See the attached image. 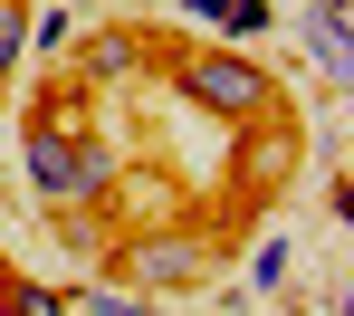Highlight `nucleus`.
Instances as JSON below:
<instances>
[{
    "label": "nucleus",
    "instance_id": "nucleus-1",
    "mask_svg": "<svg viewBox=\"0 0 354 316\" xmlns=\"http://www.w3.org/2000/svg\"><path fill=\"white\" fill-rule=\"evenodd\" d=\"M173 86L221 125H259L268 115V67L249 48H192V58H173Z\"/></svg>",
    "mask_w": 354,
    "mask_h": 316
},
{
    "label": "nucleus",
    "instance_id": "nucleus-2",
    "mask_svg": "<svg viewBox=\"0 0 354 316\" xmlns=\"http://www.w3.org/2000/svg\"><path fill=\"white\" fill-rule=\"evenodd\" d=\"M29 183H39V201H58V211H86V201H106V183H115V154L86 144V134H58L39 115V134H29Z\"/></svg>",
    "mask_w": 354,
    "mask_h": 316
},
{
    "label": "nucleus",
    "instance_id": "nucleus-3",
    "mask_svg": "<svg viewBox=\"0 0 354 316\" xmlns=\"http://www.w3.org/2000/svg\"><path fill=\"white\" fill-rule=\"evenodd\" d=\"M115 268H124V288H134V297H163V288L211 278V240H201V230H134Z\"/></svg>",
    "mask_w": 354,
    "mask_h": 316
},
{
    "label": "nucleus",
    "instance_id": "nucleus-4",
    "mask_svg": "<svg viewBox=\"0 0 354 316\" xmlns=\"http://www.w3.org/2000/svg\"><path fill=\"white\" fill-rule=\"evenodd\" d=\"M354 0H306V10H297V39H306V48H316V67H326V96H345L354 86Z\"/></svg>",
    "mask_w": 354,
    "mask_h": 316
},
{
    "label": "nucleus",
    "instance_id": "nucleus-5",
    "mask_svg": "<svg viewBox=\"0 0 354 316\" xmlns=\"http://www.w3.org/2000/svg\"><path fill=\"white\" fill-rule=\"evenodd\" d=\"M153 48L134 39V29H96L86 48H77V86H115V77H144Z\"/></svg>",
    "mask_w": 354,
    "mask_h": 316
},
{
    "label": "nucleus",
    "instance_id": "nucleus-6",
    "mask_svg": "<svg viewBox=\"0 0 354 316\" xmlns=\"http://www.w3.org/2000/svg\"><path fill=\"white\" fill-rule=\"evenodd\" d=\"M0 316H77V297L39 288V278H0Z\"/></svg>",
    "mask_w": 354,
    "mask_h": 316
},
{
    "label": "nucleus",
    "instance_id": "nucleus-7",
    "mask_svg": "<svg viewBox=\"0 0 354 316\" xmlns=\"http://www.w3.org/2000/svg\"><path fill=\"white\" fill-rule=\"evenodd\" d=\"M19 58H29V0H0V86L19 77Z\"/></svg>",
    "mask_w": 354,
    "mask_h": 316
},
{
    "label": "nucleus",
    "instance_id": "nucleus-8",
    "mask_svg": "<svg viewBox=\"0 0 354 316\" xmlns=\"http://www.w3.org/2000/svg\"><path fill=\"white\" fill-rule=\"evenodd\" d=\"M86 316H163V307H153V297H134V288H96Z\"/></svg>",
    "mask_w": 354,
    "mask_h": 316
},
{
    "label": "nucleus",
    "instance_id": "nucleus-9",
    "mask_svg": "<svg viewBox=\"0 0 354 316\" xmlns=\"http://www.w3.org/2000/svg\"><path fill=\"white\" fill-rule=\"evenodd\" d=\"M278 278H288V240H259V259H249V288H259V297H268V288H278Z\"/></svg>",
    "mask_w": 354,
    "mask_h": 316
},
{
    "label": "nucleus",
    "instance_id": "nucleus-10",
    "mask_svg": "<svg viewBox=\"0 0 354 316\" xmlns=\"http://www.w3.org/2000/svg\"><path fill=\"white\" fill-rule=\"evenodd\" d=\"M67 39H77L67 10H29V48H67Z\"/></svg>",
    "mask_w": 354,
    "mask_h": 316
}]
</instances>
